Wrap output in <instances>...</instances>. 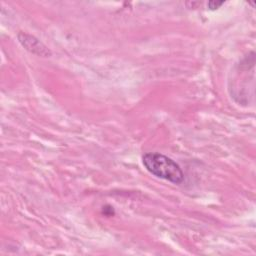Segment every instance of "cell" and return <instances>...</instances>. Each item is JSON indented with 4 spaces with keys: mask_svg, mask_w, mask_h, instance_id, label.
<instances>
[{
    "mask_svg": "<svg viewBox=\"0 0 256 256\" xmlns=\"http://www.w3.org/2000/svg\"><path fill=\"white\" fill-rule=\"evenodd\" d=\"M223 4H224V1H209L207 3V6L210 10H216Z\"/></svg>",
    "mask_w": 256,
    "mask_h": 256,
    "instance_id": "cell-3",
    "label": "cell"
},
{
    "mask_svg": "<svg viewBox=\"0 0 256 256\" xmlns=\"http://www.w3.org/2000/svg\"><path fill=\"white\" fill-rule=\"evenodd\" d=\"M142 164L152 175L167 180L173 184H181L184 181V173L181 167L170 157L149 152L142 156Z\"/></svg>",
    "mask_w": 256,
    "mask_h": 256,
    "instance_id": "cell-1",
    "label": "cell"
},
{
    "mask_svg": "<svg viewBox=\"0 0 256 256\" xmlns=\"http://www.w3.org/2000/svg\"><path fill=\"white\" fill-rule=\"evenodd\" d=\"M17 38L20 44L30 53H33L35 55L42 56V57H49L51 55V51L47 48V46H45L35 36L26 32H20L18 33Z\"/></svg>",
    "mask_w": 256,
    "mask_h": 256,
    "instance_id": "cell-2",
    "label": "cell"
}]
</instances>
